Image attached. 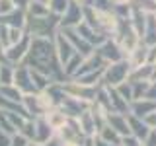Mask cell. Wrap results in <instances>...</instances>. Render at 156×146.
I'll return each instance as SVG.
<instances>
[{"label": "cell", "mask_w": 156, "mask_h": 146, "mask_svg": "<svg viewBox=\"0 0 156 146\" xmlns=\"http://www.w3.org/2000/svg\"><path fill=\"white\" fill-rule=\"evenodd\" d=\"M58 29H61V16L58 14L49 12L47 16H41V18H33L27 14L26 31L31 37H55Z\"/></svg>", "instance_id": "1"}, {"label": "cell", "mask_w": 156, "mask_h": 146, "mask_svg": "<svg viewBox=\"0 0 156 146\" xmlns=\"http://www.w3.org/2000/svg\"><path fill=\"white\" fill-rule=\"evenodd\" d=\"M131 62L129 58H123V61L117 62H109L104 70V78H101V84L104 86H119L121 82L129 80V72H131Z\"/></svg>", "instance_id": "2"}, {"label": "cell", "mask_w": 156, "mask_h": 146, "mask_svg": "<svg viewBox=\"0 0 156 146\" xmlns=\"http://www.w3.org/2000/svg\"><path fill=\"white\" fill-rule=\"evenodd\" d=\"M57 136L62 142H80V144H86V140L90 138V136H86V133L82 130L78 119H68V123L62 127V129L57 130Z\"/></svg>", "instance_id": "3"}, {"label": "cell", "mask_w": 156, "mask_h": 146, "mask_svg": "<svg viewBox=\"0 0 156 146\" xmlns=\"http://www.w3.org/2000/svg\"><path fill=\"white\" fill-rule=\"evenodd\" d=\"M29 47H31V35L26 33L18 43H14V45H10L8 49H4V53H6V61L12 62V64H20V62H23V58H26L27 53H29Z\"/></svg>", "instance_id": "4"}, {"label": "cell", "mask_w": 156, "mask_h": 146, "mask_svg": "<svg viewBox=\"0 0 156 146\" xmlns=\"http://www.w3.org/2000/svg\"><path fill=\"white\" fill-rule=\"evenodd\" d=\"M14 84H16L23 94H37V88L33 84V78H31V70H29L27 64L20 62L16 64V72H14Z\"/></svg>", "instance_id": "5"}, {"label": "cell", "mask_w": 156, "mask_h": 146, "mask_svg": "<svg viewBox=\"0 0 156 146\" xmlns=\"http://www.w3.org/2000/svg\"><path fill=\"white\" fill-rule=\"evenodd\" d=\"M96 51L100 53V55L104 57L107 62H117V61H123V58H127V53L121 49V45L115 41V39H105L101 45L96 47Z\"/></svg>", "instance_id": "6"}, {"label": "cell", "mask_w": 156, "mask_h": 146, "mask_svg": "<svg viewBox=\"0 0 156 146\" xmlns=\"http://www.w3.org/2000/svg\"><path fill=\"white\" fill-rule=\"evenodd\" d=\"M80 22H84V4L70 0L66 12L61 16V27H76Z\"/></svg>", "instance_id": "7"}, {"label": "cell", "mask_w": 156, "mask_h": 146, "mask_svg": "<svg viewBox=\"0 0 156 146\" xmlns=\"http://www.w3.org/2000/svg\"><path fill=\"white\" fill-rule=\"evenodd\" d=\"M55 49H57V57H58V61L62 62V66L66 64L68 61H70L72 58V55H74L76 53V49H74V45H72L70 43V39H68L65 33L61 31V29H58V33L55 37Z\"/></svg>", "instance_id": "8"}, {"label": "cell", "mask_w": 156, "mask_h": 146, "mask_svg": "<svg viewBox=\"0 0 156 146\" xmlns=\"http://www.w3.org/2000/svg\"><path fill=\"white\" fill-rule=\"evenodd\" d=\"M62 111L70 117V119H78L82 113H84L86 109H90L92 103L90 101H84V99H80V97H74V96H68L65 97V101H62Z\"/></svg>", "instance_id": "9"}, {"label": "cell", "mask_w": 156, "mask_h": 146, "mask_svg": "<svg viewBox=\"0 0 156 146\" xmlns=\"http://www.w3.org/2000/svg\"><path fill=\"white\" fill-rule=\"evenodd\" d=\"M0 22L6 23V26H10V27H22V29H26V23H27V10H23V8H14L10 14L0 16Z\"/></svg>", "instance_id": "10"}, {"label": "cell", "mask_w": 156, "mask_h": 146, "mask_svg": "<svg viewBox=\"0 0 156 146\" xmlns=\"http://www.w3.org/2000/svg\"><path fill=\"white\" fill-rule=\"evenodd\" d=\"M131 113L140 117V119H144L146 115H150L152 111H156V101L148 99V97H143V99H133L129 105Z\"/></svg>", "instance_id": "11"}, {"label": "cell", "mask_w": 156, "mask_h": 146, "mask_svg": "<svg viewBox=\"0 0 156 146\" xmlns=\"http://www.w3.org/2000/svg\"><path fill=\"white\" fill-rule=\"evenodd\" d=\"M43 115H45V119L49 121V125H51L55 130L62 129V127L68 123V119H70V117L62 111V107H51V109H47Z\"/></svg>", "instance_id": "12"}, {"label": "cell", "mask_w": 156, "mask_h": 146, "mask_svg": "<svg viewBox=\"0 0 156 146\" xmlns=\"http://www.w3.org/2000/svg\"><path fill=\"white\" fill-rule=\"evenodd\" d=\"M35 140H39V142H47L49 138H53V136L57 134V130L53 129L51 125H49V121L45 119V115H39L35 117Z\"/></svg>", "instance_id": "13"}, {"label": "cell", "mask_w": 156, "mask_h": 146, "mask_svg": "<svg viewBox=\"0 0 156 146\" xmlns=\"http://www.w3.org/2000/svg\"><path fill=\"white\" fill-rule=\"evenodd\" d=\"M22 103H23V107H26V111L29 113V117H39V115L45 113L41 103H39V92L37 94H23Z\"/></svg>", "instance_id": "14"}, {"label": "cell", "mask_w": 156, "mask_h": 146, "mask_svg": "<svg viewBox=\"0 0 156 146\" xmlns=\"http://www.w3.org/2000/svg\"><path fill=\"white\" fill-rule=\"evenodd\" d=\"M78 123H80L82 130L86 133V136H96L98 134V125H96V119H94V111L86 109L84 113H82L80 117H78Z\"/></svg>", "instance_id": "15"}, {"label": "cell", "mask_w": 156, "mask_h": 146, "mask_svg": "<svg viewBox=\"0 0 156 146\" xmlns=\"http://www.w3.org/2000/svg\"><path fill=\"white\" fill-rule=\"evenodd\" d=\"M84 58H86V57H82L80 53H74V55H72V58L65 64V74H66L68 80H72V78L78 74V70H80V66H82V62H84Z\"/></svg>", "instance_id": "16"}, {"label": "cell", "mask_w": 156, "mask_h": 146, "mask_svg": "<svg viewBox=\"0 0 156 146\" xmlns=\"http://www.w3.org/2000/svg\"><path fill=\"white\" fill-rule=\"evenodd\" d=\"M0 96L8 97V99H12V101H20V103H22V99H23V92L20 90L16 84H0Z\"/></svg>", "instance_id": "17"}, {"label": "cell", "mask_w": 156, "mask_h": 146, "mask_svg": "<svg viewBox=\"0 0 156 146\" xmlns=\"http://www.w3.org/2000/svg\"><path fill=\"white\" fill-rule=\"evenodd\" d=\"M29 70H31V78H33V84H35L37 92H43L51 82H55L49 74H45V72H41V70H35V68H29Z\"/></svg>", "instance_id": "18"}, {"label": "cell", "mask_w": 156, "mask_h": 146, "mask_svg": "<svg viewBox=\"0 0 156 146\" xmlns=\"http://www.w3.org/2000/svg\"><path fill=\"white\" fill-rule=\"evenodd\" d=\"M51 12L49 10V4L45 2H39V0H31V2L27 4V14L33 18H41V16H47V14Z\"/></svg>", "instance_id": "19"}, {"label": "cell", "mask_w": 156, "mask_h": 146, "mask_svg": "<svg viewBox=\"0 0 156 146\" xmlns=\"http://www.w3.org/2000/svg\"><path fill=\"white\" fill-rule=\"evenodd\" d=\"M14 72H16V64L12 62L0 64V84H14Z\"/></svg>", "instance_id": "20"}, {"label": "cell", "mask_w": 156, "mask_h": 146, "mask_svg": "<svg viewBox=\"0 0 156 146\" xmlns=\"http://www.w3.org/2000/svg\"><path fill=\"white\" fill-rule=\"evenodd\" d=\"M0 129H2L4 133L12 134V136L18 133V129H16V127H14V123H12V121H10V117L6 115V111H4V109H0Z\"/></svg>", "instance_id": "21"}, {"label": "cell", "mask_w": 156, "mask_h": 146, "mask_svg": "<svg viewBox=\"0 0 156 146\" xmlns=\"http://www.w3.org/2000/svg\"><path fill=\"white\" fill-rule=\"evenodd\" d=\"M68 4H70V0H49V10H51L53 14L62 16V14L66 12Z\"/></svg>", "instance_id": "22"}, {"label": "cell", "mask_w": 156, "mask_h": 146, "mask_svg": "<svg viewBox=\"0 0 156 146\" xmlns=\"http://www.w3.org/2000/svg\"><path fill=\"white\" fill-rule=\"evenodd\" d=\"M20 133L26 136V138H29V140H35V133H37V129H35V117H33V119H27Z\"/></svg>", "instance_id": "23"}, {"label": "cell", "mask_w": 156, "mask_h": 146, "mask_svg": "<svg viewBox=\"0 0 156 146\" xmlns=\"http://www.w3.org/2000/svg\"><path fill=\"white\" fill-rule=\"evenodd\" d=\"M88 6L96 10H111L113 4H111V0H88Z\"/></svg>", "instance_id": "24"}, {"label": "cell", "mask_w": 156, "mask_h": 146, "mask_svg": "<svg viewBox=\"0 0 156 146\" xmlns=\"http://www.w3.org/2000/svg\"><path fill=\"white\" fill-rule=\"evenodd\" d=\"M14 8H18L16 4H14V0H0V16H4V14H10Z\"/></svg>", "instance_id": "25"}, {"label": "cell", "mask_w": 156, "mask_h": 146, "mask_svg": "<svg viewBox=\"0 0 156 146\" xmlns=\"http://www.w3.org/2000/svg\"><path fill=\"white\" fill-rule=\"evenodd\" d=\"M27 144H29V138H26L22 133H16L12 136V144L10 146H27Z\"/></svg>", "instance_id": "26"}, {"label": "cell", "mask_w": 156, "mask_h": 146, "mask_svg": "<svg viewBox=\"0 0 156 146\" xmlns=\"http://www.w3.org/2000/svg\"><path fill=\"white\" fill-rule=\"evenodd\" d=\"M12 144V134L4 133L2 129H0V146H10Z\"/></svg>", "instance_id": "27"}, {"label": "cell", "mask_w": 156, "mask_h": 146, "mask_svg": "<svg viewBox=\"0 0 156 146\" xmlns=\"http://www.w3.org/2000/svg\"><path fill=\"white\" fill-rule=\"evenodd\" d=\"M144 146H156V129H150L148 136L144 138Z\"/></svg>", "instance_id": "28"}, {"label": "cell", "mask_w": 156, "mask_h": 146, "mask_svg": "<svg viewBox=\"0 0 156 146\" xmlns=\"http://www.w3.org/2000/svg\"><path fill=\"white\" fill-rule=\"evenodd\" d=\"M94 146H119V144H111V142H107V140L104 138H100V136H94Z\"/></svg>", "instance_id": "29"}, {"label": "cell", "mask_w": 156, "mask_h": 146, "mask_svg": "<svg viewBox=\"0 0 156 146\" xmlns=\"http://www.w3.org/2000/svg\"><path fill=\"white\" fill-rule=\"evenodd\" d=\"M45 144H47V146H62V140H61V138H58V136L55 134L53 138H49Z\"/></svg>", "instance_id": "30"}, {"label": "cell", "mask_w": 156, "mask_h": 146, "mask_svg": "<svg viewBox=\"0 0 156 146\" xmlns=\"http://www.w3.org/2000/svg\"><path fill=\"white\" fill-rule=\"evenodd\" d=\"M31 2V0H14V4H16L18 8H23V10H27V4Z\"/></svg>", "instance_id": "31"}, {"label": "cell", "mask_w": 156, "mask_h": 146, "mask_svg": "<svg viewBox=\"0 0 156 146\" xmlns=\"http://www.w3.org/2000/svg\"><path fill=\"white\" fill-rule=\"evenodd\" d=\"M4 62H8V61H6V53H4V47H2V43H0V64H4Z\"/></svg>", "instance_id": "32"}, {"label": "cell", "mask_w": 156, "mask_h": 146, "mask_svg": "<svg viewBox=\"0 0 156 146\" xmlns=\"http://www.w3.org/2000/svg\"><path fill=\"white\" fill-rule=\"evenodd\" d=\"M133 0H111V4L113 6H117V4H131Z\"/></svg>", "instance_id": "33"}, {"label": "cell", "mask_w": 156, "mask_h": 146, "mask_svg": "<svg viewBox=\"0 0 156 146\" xmlns=\"http://www.w3.org/2000/svg\"><path fill=\"white\" fill-rule=\"evenodd\" d=\"M27 146H47V144L45 142H39V140H29Z\"/></svg>", "instance_id": "34"}, {"label": "cell", "mask_w": 156, "mask_h": 146, "mask_svg": "<svg viewBox=\"0 0 156 146\" xmlns=\"http://www.w3.org/2000/svg\"><path fill=\"white\" fill-rule=\"evenodd\" d=\"M62 146H84V144H80V142H62Z\"/></svg>", "instance_id": "35"}, {"label": "cell", "mask_w": 156, "mask_h": 146, "mask_svg": "<svg viewBox=\"0 0 156 146\" xmlns=\"http://www.w3.org/2000/svg\"><path fill=\"white\" fill-rule=\"evenodd\" d=\"M76 2H80V4H88V0H76Z\"/></svg>", "instance_id": "36"}, {"label": "cell", "mask_w": 156, "mask_h": 146, "mask_svg": "<svg viewBox=\"0 0 156 146\" xmlns=\"http://www.w3.org/2000/svg\"><path fill=\"white\" fill-rule=\"evenodd\" d=\"M39 2H45V4H49V0H39Z\"/></svg>", "instance_id": "37"}]
</instances>
